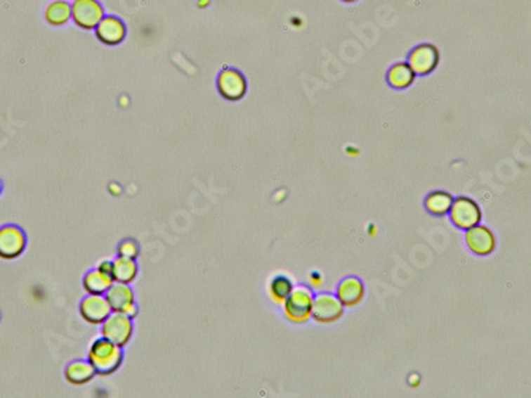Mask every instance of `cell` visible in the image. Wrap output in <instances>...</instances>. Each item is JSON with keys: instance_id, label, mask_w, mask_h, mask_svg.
Returning <instances> with one entry per match:
<instances>
[{"instance_id": "cell-1", "label": "cell", "mask_w": 531, "mask_h": 398, "mask_svg": "<svg viewBox=\"0 0 531 398\" xmlns=\"http://www.w3.org/2000/svg\"><path fill=\"white\" fill-rule=\"evenodd\" d=\"M88 360L91 361L98 375H112L123 364V347L102 336L100 340L93 342L88 354Z\"/></svg>"}, {"instance_id": "cell-2", "label": "cell", "mask_w": 531, "mask_h": 398, "mask_svg": "<svg viewBox=\"0 0 531 398\" xmlns=\"http://www.w3.org/2000/svg\"><path fill=\"white\" fill-rule=\"evenodd\" d=\"M315 295L306 285H298L293 288L289 297L283 301V316L288 322L303 325L312 319V307Z\"/></svg>"}, {"instance_id": "cell-3", "label": "cell", "mask_w": 531, "mask_h": 398, "mask_svg": "<svg viewBox=\"0 0 531 398\" xmlns=\"http://www.w3.org/2000/svg\"><path fill=\"white\" fill-rule=\"evenodd\" d=\"M132 331H134L132 319L129 316H126L124 312L113 311L112 314L105 319V322L102 323V336L122 347H124L131 341Z\"/></svg>"}, {"instance_id": "cell-4", "label": "cell", "mask_w": 531, "mask_h": 398, "mask_svg": "<svg viewBox=\"0 0 531 398\" xmlns=\"http://www.w3.org/2000/svg\"><path fill=\"white\" fill-rule=\"evenodd\" d=\"M343 306L341 300L337 298V295L333 293H318L313 298V307H312V319L318 323L329 325L334 323L342 319L343 316Z\"/></svg>"}, {"instance_id": "cell-5", "label": "cell", "mask_w": 531, "mask_h": 398, "mask_svg": "<svg viewBox=\"0 0 531 398\" xmlns=\"http://www.w3.org/2000/svg\"><path fill=\"white\" fill-rule=\"evenodd\" d=\"M449 214L454 225L461 228V230H469V228L479 225V222L482 220V210L479 204L464 196L455 199Z\"/></svg>"}, {"instance_id": "cell-6", "label": "cell", "mask_w": 531, "mask_h": 398, "mask_svg": "<svg viewBox=\"0 0 531 398\" xmlns=\"http://www.w3.org/2000/svg\"><path fill=\"white\" fill-rule=\"evenodd\" d=\"M104 18V8L98 0H75L72 4V20L81 29H96Z\"/></svg>"}, {"instance_id": "cell-7", "label": "cell", "mask_w": 531, "mask_h": 398, "mask_svg": "<svg viewBox=\"0 0 531 398\" xmlns=\"http://www.w3.org/2000/svg\"><path fill=\"white\" fill-rule=\"evenodd\" d=\"M440 61V53L434 45L431 44H421L415 46L412 51L409 53L407 63L415 74L424 77L431 74V72L438 68Z\"/></svg>"}, {"instance_id": "cell-8", "label": "cell", "mask_w": 531, "mask_h": 398, "mask_svg": "<svg viewBox=\"0 0 531 398\" xmlns=\"http://www.w3.org/2000/svg\"><path fill=\"white\" fill-rule=\"evenodd\" d=\"M216 88L226 101L235 102L247 94V80L239 70L225 69L220 72L218 78H216Z\"/></svg>"}, {"instance_id": "cell-9", "label": "cell", "mask_w": 531, "mask_h": 398, "mask_svg": "<svg viewBox=\"0 0 531 398\" xmlns=\"http://www.w3.org/2000/svg\"><path fill=\"white\" fill-rule=\"evenodd\" d=\"M26 249V234L15 225L0 228V258L15 260Z\"/></svg>"}, {"instance_id": "cell-10", "label": "cell", "mask_w": 531, "mask_h": 398, "mask_svg": "<svg viewBox=\"0 0 531 398\" xmlns=\"http://www.w3.org/2000/svg\"><path fill=\"white\" fill-rule=\"evenodd\" d=\"M113 312L110 303L105 295H91L88 293V297L81 301L80 304V314L88 323L93 325H102L105 322V319Z\"/></svg>"}, {"instance_id": "cell-11", "label": "cell", "mask_w": 531, "mask_h": 398, "mask_svg": "<svg viewBox=\"0 0 531 398\" xmlns=\"http://www.w3.org/2000/svg\"><path fill=\"white\" fill-rule=\"evenodd\" d=\"M466 244L471 249V252H474L476 255L480 257H487L497 247V239H494V234L488 230L485 226H479L476 225L473 228L466 230Z\"/></svg>"}, {"instance_id": "cell-12", "label": "cell", "mask_w": 531, "mask_h": 398, "mask_svg": "<svg viewBox=\"0 0 531 398\" xmlns=\"http://www.w3.org/2000/svg\"><path fill=\"white\" fill-rule=\"evenodd\" d=\"M96 35L105 45H119L126 39V24L118 16H104L96 26Z\"/></svg>"}, {"instance_id": "cell-13", "label": "cell", "mask_w": 531, "mask_h": 398, "mask_svg": "<svg viewBox=\"0 0 531 398\" xmlns=\"http://www.w3.org/2000/svg\"><path fill=\"white\" fill-rule=\"evenodd\" d=\"M336 295L346 307L358 306L366 295L365 283L361 282V279H358V277L348 276L339 282Z\"/></svg>"}, {"instance_id": "cell-14", "label": "cell", "mask_w": 531, "mask_h": 398, "mask_svg": "<svg viewBox=\"0 0 531 398\" xmlns=\"http://www.w3.org/2000/svg\"><path fill=\"white\" fill-rule=\"evenodd\" d=\"M105 297L114 312H126L132 304H136L134 292H132L129 283L113 282V285L107 290Z\"/></svg>"}, {"instance_id": "cell-15", "label": "cell", "mask_w": 531, "mask_h": 398, "mask_svg": "<svg viewBox=\"0 0 531 398\" xmlns=\"http://www.w3.org/2000/svg\"><path fill=\"white\" fill-rule=\"evenodd\" d=\"M98 375L91 365V361L86 360H77L65 368V379L74 385H83L91 381Z\"/></svg>"}, {"instance_id": "cell-16", "label": "cell", "mask_w": 531, "mask_h": 398, "mask_svg": "<svg viewBox=\"0 0 531 398\" xmlns=\"http://www.w3.org/2000/svg\"><path fill=\"white\" fill-rule=\"evenodd\" d=\"M417 74L410 68L409 63H398L393 68H390L387 74V82L391 88L406 89L415 82Z\"/></svg>"}, {"instance_id": "cell-17", "label": "cell", "mask_w": 531, "mask_h": 398, "mask_svg": "<svg viewBox=\"0 0 531 398\" xmlns=\"http://www.w3.org/2000/svg\"><path fill=\"white\" fill-rule=\"evenodd\" d=\"M113 276L104 273V271L93 269L84 276L83 279V287L84 290L91 295H105L108 288L113 285Z\"/></svg>"}, {"instance_id": "cell-18", "label": "cell", "mask_w": 531, "mask_h": 398, "mask_svg": "<svg viewBox=\"0 0 531 398\" xmlns=\"http://www.w3.org/2000/svg\"><path fill=\"white\" fill-rule=\"evenodd\" d=\"M137 274H138L137 262L132 260V258L118 257L117 260L113 262V281L114 282L131 283L136 281Z\"/></svg>"}, {"instance_id": "cell-19", "label": "cell", "mask_w": 531, "mask_h": 398, "mask_svg": "<svg viewBox=\"0 0 531 398\" xmlns=\"http://www.w3.org/2000/svg\"><path fill=\"white\" fill-rule=\"evenodd\" d=\"M72 18V5L65 0H56L48 5L45 11V20L51 24V26H64L67 24Z\"/></svg>"}, {"instance_id": "cell-20", "label": "cell", "mask_w": 531, "mask_h": 398, "mask_svg": "<svg viewBox=\"0 0 531 398\" xmlns=\"http://www.w3.org/2000/svg\"><path fill=\"white\" fill-rule=\"evenodd\" d=\"M454 204V198H452L449 193L445 191H433L428 195L426 201H425V207L430 214L433 215H445L449 214V210Z\"/></svg>"}, {"instance_id": "cell-21", "label": "cell", "mask_w": 531, "mask_h": 398, "mask_svg": "<svg viewBox=\"0 0 531 398\" xmlns=\"http://www.w3.org/2000/svg\"><path fill=\"white\" fill-rule=\"evenodd\" d=\"M293 288V282L289 281L287 276H275L269 283V297L273 298L274 303L283 304V301L289 297Z\"/></svg>"}, {"instance_id": "cell-22", "label": "cell", "mask_w": 531, "mask_h": 398, "mask_svg": "<svg viewBox=\"0 0 531 398\" xmlns=\"http://www.w3.org/2000/svg\"><path fill=\"white\" fill-rule=\"evenodd\" d=\"M138 253H140V249H138V244L136 243L134 239H126L118 245V257L132 258V260H137Z\"/></svg>"}, {"instance_id": "cell-23", "label": "cell", "mask_w": 531, "mask_h": 398, "mask_svg": "<svg viewBox=\"0 0 531 398\" xmlns=\"http://www.w3.org/2000/svg\"><path fill=\"white\" fill-rule=\"evenodd\" d=\"M100 271H104V273H107V274H110V276H113V262H110V260H105V262H102L100 264H99V267H98Z\"/></svg>"}, {"instance_id": "cell-24", "label": "cell", "mask_w": 531, "mask_h": 398, "mask_svg": "<svg viewBox=\"0 0 531 398\" xmlns=\"http://www.w3.org/2000/svg\"><path fill=\"white\" fill-rule=\"evenodd\" d=\"M342 2H347V4H353V2H357V0H342Z\"/></svg>"}, {"instance_id": "cell-25", "label": "cell", "mask_w": 531, "mask_h": 398, "mask_svg": "<svg viewBox=\"0 0 531 398\" xmlns=\"http://www.w3.org/2000/svg\"><path fill=\"white\" fill-rule=\"evenodd\" d=\"M0 193H2V182H0Z\"/></svg>"}]
</instances>
